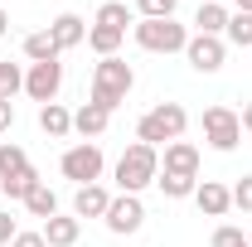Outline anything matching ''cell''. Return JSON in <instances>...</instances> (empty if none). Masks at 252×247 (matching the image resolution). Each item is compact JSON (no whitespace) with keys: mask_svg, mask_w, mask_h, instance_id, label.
<instances>
[{"mask_svg":"<svg viewBox=\"0 0 252 247\" xmlns=\"http://www.w3.org/2000/svg\"><path fill=\"white\" fill-rule=\"evenodd\" d=\"M233 5H238V10H243V15H252V0H233Z\"/></svg>","mask_w":252,"mask_h":247,"instance_id":"obj_34","label":"cell"},{"mask_svg":"<svg viewBox=\"0 0 252 247\" xmlns=\"http://www.w3.org/2000/svg\"><path fill=\"white\" fill-rule=\"evenodd\" d=\"M165 175H185V180H199V151L189 141H170L165 146V160H160Z\"/></svg>","mask_w":252,"mask_h":247,"instance_id":"obj_10","label":"cell"},{"mask_svg":"<svg viewBox=\"0 0 252 247\" xmlns=\"http://www.w3.org/2000/svg\"><path fill=\"white\" fill-rule=\"evenodd\" d=\"M233 209H243V214H252V175H243V180L233 185Z\"/></svg>","mask_w":252,"mask_h":247,"instance_id":"obj_28","label":"cell"},{"mask_svg":"<svg viewBox=\"0 0 252 247\" xmlns=\"http://www.w3.org/2000/svg\"><path fill=\"white\" fill-rule=\"evenodd\" d=\"M15 93H25V68L20 63H0V97L15 102Z\"/></svg>","mask_w":252,"mask_h":247,"instance_id":"obj_25","label":"cell"},{"mask_svg":"<svg viewBox=\"0 0 252 247\" xmlns=\"http://www.w3.org/2000/svg\"><path fill=\"white\" fill-rule=\"evenodd\" d=\"M39 185H44V180L34 175V165H30L25 175H15V180H5V185H0V189H5V199H30V194H34V189H39Z\"/></svg>","mask_w":252,"mask_h":247,"instance_id":"obj_26","label":"cell"},{"mask_svg":"<svg viewBox=\"0 0 252 247\" xmlns=\"http://www.w3.org/2000/svg\"><path fill=\"white\" fill-rule=\"evenodd\" d=\"M214 247H248V238H243L238 228H219V233H214Z\"/></svg>","mask_w":252,"mask_h":247,"instance_id":"obj_29","label":"cell"},{"mask_svg":"<svg viewBox=\"0 0 252 247\" xmlns=\"http://www.w3.org/2000/svg\"><path fill=\"white\" fill-rule=\"evenodd\" d=\"M107 122H112V112H107V107H97V102H83V107L73 112V131H78V136H88V141L102 136Z\"/></svg>","mask_w":252,"mask_h":247,"instance_id":"obj_15","label":"cell"},{"mask_svg":"<svg viewBox=\"0 0 252 247\" xmlns=\"http://www.w3.org/2000/svg\"><path fill=\"white\" fill-rule=\"evenodd\" d=\"M156 185H160V194H165V199H194L199 180H185V175H165V170H160V175H156Z\"/></svg>","mask_w":252,"mask_h":247,"instance_id":"obj_21","label":"cell"},{"mask_svg":"<svg viewBox=\"0 0 252 247\" xmlns=\"http://www.w3.org/2000/svg\"><path fill=\"white\" fill-rule=\"evenodd\" d=\"M5 30H10V15H5V10H0V34H5Z\"/></svg>","mask_w":252,"mask_h":247,"instance_id":"obj_35","label":"cell"},{"mask_svg":"<svg viewBox=\"0 0 252 247\" xmlns=\"http://www.w3.org/2000/svg\"><path fill=\"white\" fill-rule=\"evenodd\" d=\"M248 243H252V238H248Z\"/></svg>","mask_w":252,"mask_h":247,"instance_id":"obj_37","label":"cell"},{"mask_svg":"<svg viewBox=\"0 0 252 247\" xmlns=\"http://www.w3.org/2000/svg\"><path fill=\"white\" fill-rule=\"evenodd\" d=\"M39 233H44V243H49V247H73L78 238H83V218H63V214H54L44 228H39Z\"/></svg>","mask_w":252,"mask_h":247,"instance_id":"obj_14","label":"cell"},{"mask_svg":"<svg viewBox=\"0 0 252 247\" xmlns=\"http://www.w3.org/2000/svg\"><path fill=\"white\" fill-rule=\"evenodd\" d=\"M112 233H141V223H146V204H141V194H117L112 204H107V218H102Z\"/></svg>","mask_w":252,"mask_h":247,"instance_id":"obj_9","label":"cell"},{"mask_svg":"<svg viewBox=\"0 0 252 247\" xmlns=\"http://www.w3.org/2000/svg\"><path fill=\"white\" fill-rule=\"evenodd\" d=\"M122 30H107V25H88V49L102 54V59H117V49H122Z\"/></svg>","mask_w":252,"mask_h":247,"instance_id":"obj_18","label":"cell"},{"mask_svg":"<svg viewBox=\"0 0 252 247\" xmlns=\"http://www.w3.org/2000/svg\"><path fill=\"white\" fill-rule=\"evenodd\" d=\"M228 44L233 49H252V15H243V10H233V20H228Z\"/></svg>","mask_w":252,"mask_h":247,"instance_id":"obj_23","label":"cell"},{"mask_svg":"<svg viewBox=\"0 0 252 247\" xmlns=\"http://www.w3.org/2000/svg\"><path fill=\"white\" fill-rule=\"evenodd\" d=\"M214 5H228V0H214Z\"/></svg>","mask_w":252,"mask_h":247,"instance_id":"obj_36","label":"cell"},{"mask_svg":"<svg viewBox=\"0 0 252 247\" xmlns=\"http://www.w3.org/2000/svg\"><path fill=\"white\" fill-rule=\"evenodd\" d=\"M59 165H63V180H73V185H97V180H102V170H107L102 146H93V141H83V146L63 151Z\"/></svg>","mask_w":252,"mask_h":247,"instance_id":"obj_5","label":"cell"},{"mask_svg":"<svg viewBox=\"0 0 252 247\" xmlns=\"http://www.w3.org/2000/svg\"><path fill=\"white\" fill-rule=\"evenodd\" d=\"M25 209H30L34 218H44V223H49V218L59 214V199H54V189H49V185H39L30 199H25Z\"/></svg>","mask_w":252,"mask_h":247,"instance_id":"obj_22","label":"cell"},{"mask_svg":"<svg viewBox=\"0 0 252 247\" xmlns=\"http://www.w3.org/2000/svg\"><path fill=\"white\" fill-rule=\"evenodd\" d=\"M248 247H252V243H248Z\"/></svg>","mask_w":252,"mask_h":247,"instance_id":"obj_38","label":"cell"},{"mask_svg":"<svg viewBox=\"0 0 252 247\" xmlns=\"http://www.w3.org/2000/svg\"><path fill=\"white\" fill-rule=\"evenodd\" d=\"M136 44L151 49V54H185L189 30L175 25V20H141V25H136Z\"/></svg>","mask_w":252,"mask_h":247,"instance_id":"obj_4","label":"cell"},{"mask_svg":"<svg viewBox=\"0 0 252 247\" xmlns=\"http://www.w3.org/2000/svg\"><path fill=\"white\" fill-rule=\"evenodd\" d=\"M93 25H107V30H122V34H126V25H131V10H126L122 0H107V5L97 10Z\"/></svg>","mask_w":252,"mask_h":247,"instance_id":"obj_24","label":"cell"},{"mask_svg":"<svg viewBox=\"0 0 252 247\" xmlns=\"http://www.w3.org/2000/svg\"><path fill=\"white\" fill-rule=\"evenodd\" d=\"M10 126H15V102L0 97V131H10Z\"/></svg>","mask_w":252,"mask_h":247,"instance_id":"obj_32","label":"cell"},{"mask_svg":"<svg viewBox=\"0 0 252 247\" xmlns=\"http://www.w3.org/2000/svg\"><path fill=\"white\" fill-rule=\"evenodd\" d=\"M10 247H49V243H44V233H15Z\"/></svg>","mask_w":252,"mask_h":247,"instance_id":"obj_31","label":"cell"},{"mask_svg":"<svg viewBox=\"0 0 252 247\" xmlns=\"http://www.w3.org/2000/svg\"><path fill=\"white\" fill-rule=\"evenodd\" d=\"M194 204H199V214L223 218L228 209H233V189H228V185H219V180H204V185L194 189Z\"/></svg>","mask_w":252,"mask_h":247,"instance_id":"obj_12","label":"cell"},{"mask_svg":"<svg viewBox=\"0 0 252 247\" xmlns=\"http://www.w3.org/2000/svg\"><path fill=\"white\" fill-rule=\"evenodd\" d=\"M204 141H209L214 151H238V141H243V117H238L233 107H209V112H204Z\"/></svg>","mask_w":252,"mask_h":247,"instance_id":"obj_6","label":"cell"},{"mask_svg":"<svg viewBox=\"0 0 252 247\" xmlns=\"http://www.w3.org/2000/svg\"><path fill=\"white\" fill-rule=\"evenodd\" d=\"M185 59H189V68H194V73H219L223 59H228V44H223V39H214V34H189Z\"/></svg>","mask_w":252,"mask_h":247,"instance_id":"obj_8","label":"cell"},{"mask_svg":"<svg viewBox=\"0 0 252 247\" xmlns=\"http://www.w3.org/2000/svg\"><path fill=\"white\" fill-rule=\"evenodd\" d=\"M49 39H54L59 54H63V49H78V44H88V20L68 10V15H59V20L49 25Z\"/></svg>","mask_w":252,"mask_h":247,"instance_id":"obj_11","label":"cell"},{"mask_svg":"<svg viewBox=\"0 0 252 247\" xmlns=\"http://www.w3.org/2000/svg\"><path fill=\"white\" fill-rule=\"evenodd\" d=\"M15 233H20V228H15V218L0 209V247H10V243H15Z\"/></svg>","mask_w":252,"mask_h":247,"instance_id":"obj_30","label":"cell"},{"mask_svg":"<svg viewBox=\"0 0 252 247\" xmlns=\"http://www.w3.org/2000/svg\"><path fill=\"white\" fill-rule=\"evenodd\" d=\"M131 88H136V73H131V63H126V59H102L93 68V102H97V107L117 112Z\"/></svg>","mask_w":252,"mask_h":247,"instance_id":"obj_3","label":"cell"},{"mask_svg":"<svg viewBox=\"0 0 252 247\" xmlns=\"http://www.w3.org/2000/svg\"><path fill=\"white\" fill-rule=\"evenodd\" d=\"M189 126V112L180 107V102H160V107H151L141 122H136V141H146V146H170V141H180Z\"/></svg>","mask_w":252,"mask_h":247,"instance_id":"obj_1","label":"cell"},{"mask_svg":"<svg viewBox=\"0 0 252 247\" xmlns=\"http://www.w3.org/2000/svg\"><path fill=\"white\" fill-rule=\"evenodd\" d=\"M39 131H44L49 141H63V136L73 131V112H68L63 102H49V107H39Z\"/></svg>","mask_w":252,"mask_h":247,"instance_id":"obj_16","label":"cell"},{"mask_svg":"<svg viewBox=\"0 0 252 247\" xmlns=\"http://www.w3.org/2000/svg\"><path fill=\"white\" fill-rule=\"evenodd\" d=\"M180 0H136V15L141 20H175Z\"/></svg>","mask_w":252,"mask_h":247,"instance_id":"obj_27","label":"cell"},{"mask_svg":"<svg viewBox=\"0 0 252 247\" xmlns=\"http://www.w3.org/2000/svg\"><path fill=\"white\" fill-rule=\"evenodd\" d=\"M25 59H30V63H54V59H59V49H54L49 30H34V34H25Z\"/></svg>","mask_w":252,"mask_h":247,"instance_id":"obj_19","label":"cell"},{"mask_svg":"<svg viewBox=\"0 0 252 247\" xmlns=\"http://www.w3.org/2000/svg\"><path fill=\"white\" fill-rule=\"evenodd\" d=\"M59 88H63V63H30V73H25V93L39 102V107H49V102H59Z\"/></svg>","mask_w":252,"mask_h":247,"instance_id":"obj_7","label":"cell"},{"mask_svg":"<svg viewBox=\"0 0 252 247\" xmlns=\"http://www.w3.org/2000/svg\"><path fill=\"white\" fill-rule=\"evenodd\" d=\"M228 20H233V10H228V5H214V0H204V5H199V15H194L199 34H214V39H223Z\"/></svg>","mask_w":252,"mask_h":247,"instance_id":"obj_17","label":"cell"},{"mask_svg":"<svg viewBox=\"0 0 252 247\" xmlns=\"http://www.w3.org/2000/svg\"><path fill=\"white\" fill-rule=\"evenodd\" d=\"M107 204H112V194L102 185H78V194H73V218H107Z\"/></svg>","mask_w":252,"mask_h":247,"instance_id":"obj_13","label":"cell"},{"mask_svg":"<svg viewBox=\"0 0 252 247\" xmlns=\"http://www.w3.org/2000/svg\"><path fill=\"white\" fill-rule=\"evenodd\" d=\"M25 170H30V155L20 151V146H10V141H5V146H0V185H5V180H15V175H25Z\"/></svg>","mask_w":252,"mask_h":247,"instance_id":"obj_20","label":"cell"},{"mask_svg":"<svg viewBox=\"0 0 252 247\" xmlns=\"http://www.w3.org/2000/svg\"><path fill=\"white\" fill-rule=\"evenodd\" d=\"M243 131H252V102L243 107Z\"/></svg>","mask_w":252,"mask_h":247,"instance_id":"obj_33","label":"cell"},{"mask_svg":"<svg viewBox=\"0 0 252 247\" xmlns=\"http://www.w3.org/2000/svg\"><path fill=\"white\" fill-rule=\"evenodd\" d=\"M156 175H160V151L146 141L126 146V155L117 160V189L122 194H141L146 185H156Z\"/></svg>","mask_w":252,"mask_h":247,"instance_id":"obj_2","label":"cell"}]
</instances>
